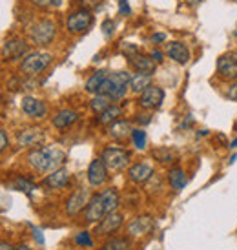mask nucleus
Wrapping results in <instances>:
<instances>
[{"instance_id":"1","label":"nucleus","mask_w":237,"mask_h":250,"mask_svg":"<svg viewBox=\"0 0 237 250\" xmlns=\"http://www.w3.org/2000/svg\"><path fill=\"white\" fill-rule=\"evenodd\" d=\"M29 165L35 168L37 172H55L62 168L66 163V153L59 148H39L29 153Z\"/></svg>"},{"instance_id":"2","label":"nucleus","mask_w":237,"mask_h":250,"mask_svg":"<svg viewBox=\"0 0 237 250\" xmlns=\"http://www.w3.org/2000/svg\"><path fill=\"white\" fill-rule=\"evenodd\" d=\"M132 83V77L126 71H113L108 73V77L104 79L102 86L99 88V93L108 95L112 99H122L126 95V90Z\"/></svg>"},{"instance_id":"3","label":"nucleus","mask_w":237,"mask_h":250,"mask_svg":"<svg viewBox=\"0 0 237 250\" xmlns=\"http://www.w3.org/2000/svg\"><path fill=\"white\" fill-rule=\"evenodd\" d=\"M49 64H51V55H49V53H44V51H37V53H29V55L24 59V62H22V66H20V71L28 77H35L46 70Z\"/></svg>"},{"instance_id":"4","label":"nucleus","mask_w":237,"mask_h":250,"mask_svg":"<svg viewBox=\"0 0 237 250\" xmlns=\"http://www.w3.org/2000/svg\"><path fill=\"white\" fill-rule=\"evenodd\" d=\"M55 22L51 21H40L37 22L31 28V41L39 44V46H48L49 42L55 39Z\"/></svg>"},{"instance_id":"5","label":"nucleus","mask_w":237,"mask_h":250,"mask_svg":"<svg viewBox=\"0 0 237 250\" xmlns=\"http://www.w3.org/2000/svg\"><path fill=\"white\" fill-rule=\"evenodd\" d=\"M102 161L106 163L108 170H120L128 165V153L120 148H106L102 152Z\"/></svg>"},{"instance_id":"6","label":"nucleus","mask_w":237,"mask_h":250,"mask_svg":"<svg viewBox=\"0 0 237 250\" xmlns=\"http://www.w3.org/2000/svg\"><path fill=\"white\" fill-rule=\"evenodd\" d=\"M106 179H108V167L102 161V157L91 161L90 167H88V181H90L91 187H102Z\"/></svg>"},{"instance_id":"7","label":"nucleus","mask_w":237,"mask_h":250,"mask_svg":"<svg viewBox=\"0 0 237 250\" xmlns=\"http://www.w3.org/2000/svg\"><path fill=\"white\" fill-rule=\"evenodd\" d=\"M93 22V17L88 9H80V11H75L73 15H70L68 19V29L71 33H80V31H86V29L91 26Z\"/></svg>"},{"instance_id":"8","label":"nucleus","mask_w":237,"mask_h":250,"mask_svg":"<svg viewBox=\"0 0 237 250\" xmlns=\"http://www.w3.org/2000/svg\"><path fill=\"white\" fill-rule=\"evenodd\" d=\"M88 203H90V192H88L86 188H79V190H75V192L71 194V197L68 199V203H66V212L70 215H75L82 208H86Z\"/></svg>"},{"instance_id":"9","label":"nucleus","mask_w":237,"mask_h":250,"mask_svg":"<svg viewBox=\"0 0 237 250\" xmlns=\"http://www.w3.org/2000/svg\"><path fill=\"white\" fill-rule=\"evenodd\" d=\"M29 51L28 44L24 41H19V39H13V41H7L4 46H2V59L4 61H17L24 57Z\"/></svg>"},{"instance_id":"10","label":"nucleus","mask_w":237,"mask_h":250,"mask_svg":"<svg viewBox=\"0 0 237 250\" xmlns=\"http://www.w3.org/2000/svg\"><path fill=\"white\" fill-rule=\"evenodd\" d=\"M162 101H164V91L159 86H150L140 93V106L148 108V110L159 108L162 104Z\"/></svg>"},{"instance_id":"11","label":"nucleus","mask_w":237,"mask_h":250,"mask_svg":"<svg viewBox=\"0 0 237 250\" xmlns=\"http://www.w3.org/2000/svg\"><path fill=\"white\" fill-rule=\"evenodd\" d=\"M217 73L223 77V79H228V81L237 79V57H236V53L219 57V61H217Z\"/></svg>"},{"instance_id":"12","label":"nucleus","mask_w":237,"mask_h":250,"mask_svg":"<svg viewBox=\"0 0 237 250\" xmlns=\"http://www.w3.org/2000/svg\"><path fill=\"white\" fill-rule=\"evenodd\" d=\"M104 215H108V208H106V205H104V201H102L100 194L95 195V197H91L90 203H88V207H86V221L97 223V221H100Z\"/></svg>"},{"instance_id":"13","label":"nucleus","mask_w":237,"mask_h":250,"mask_svg":"<svg viewBox=\"0 0 237 250\" xmlns=\"http://www.w3.org/2000/svg\"><path fill=\"white\" fill-rule=\"evenodd\" d=\"M154 229H155L154 217H150V215H140V217H135V219L130 223L128 232H130L132 236H135V237H140V236H146V234H150Z\"/></svg>"},{"instance_id":"14","label":"nucleus","mask_w":237,"mask_h":250,"mask_svg":"<svg viewBox=\"0 0 237 250\" xmlns=\"http://www.w3.org/2000/svg\"><path fill=\"white\" fill-rule=\"evenodd\" d=\"M44 141V133H42L40 128H26L22 130L19 135H17V143L22 148H31V146L40 145Z\"/></svg>"},{"instance_id":"15","label":"nucleus","mask_w":237,"mask_h":250,"mask_svg":"<svg viewBox=\"0 0 237 250\" xmlns=\"http://www.w3.org/2000/svg\"><path fill=\"white\" fill-rule=\"evenodd\" d=\"M20 106H22V111H24L26 115H29V117H33V119L44 117V115H46V111H48L46 104L35 97H24L22 99Z\"/></svg>"},{"instance_id":"16","label":"nucleus","mask_w":237,"mask_h":250,"mask_svg":"<svg viewBox=\"0 0 237 250\" xmlns=\"http://www.w3.org/2000/svg\"><path fill=\"white\" fill-rule=\"evenodd\" d=\"M128 59H130V64L139 73H154L155 66H157V62H155L152 57L140 55V53H132V55H128Z\"/></svg>"},{"instance_id":"17","label":"nucleus","mask_w":237,"mask_h":250,"mask_svg":"<svg viewBox=\"0 0 237 250\" xmlns=\"http://www.w3.org/2000/svg\"><path fill=\"white\" fill-rule=\"evenodd\" d=\"M122 225V214L118 212H110L108 215H104L97 227V234H112Z\"/></svg>"},{"instance_id":"18","label":"nucleus","mask_w":237,"mask_h":250,"mask_svg":"<svg viewBox=\"0 0 237 250\" xmlns=\"http://www.w3.org/2000/svg\"><path fill=\"white\" fill-rule=\"evenodd\" d=\"M128 175H130V179H132L133 183L140 185V183H146V181L154 175V168L150 167V165H146V163H137V165H133V167L130 168Z\"/></svg>"},{"instance_id":"19","label":"nucleus","mask_w":237,"mask_h":250,"mask_svg":"<svg viewBox=\"0 0 237 250\" xmlns=\"http://www.w3.org/2000/svg\"><path fill=\"white\" fill-rule=\"evenodd\" d=\"M166 51L168 55H170V59H174L175 62L186 64L190 61V51L182 42H170L166 46Z\"/></svg>"},{"instance_id":"20","label":"nucleus","mask_w":237,"mask_h":250,"mask_svg":"<svg viewBox=\"0 0 237 250\" xmlns=\"http://www.w3.org/2000/svg\"><path fill=\"white\" fill-rule=\"evenodd\" d=\"M68 181H70V172L66 170V168H59V170H55V172H51V174L46 177V187L53 188V190H57V188H64L66 185H68Z\"/></svg>"},{"instance_id":"21","label":"nucleus","mask_w":237,"mask_h":250,"mask_svg":"<svg viewBox=\"0 0 237 250\" xmlns=\"http://www.w3.org/2000/svg\"><path fill=\"white\" fill-rule=\"evenodd\" d=\"M79 119V113L75 110H60L57 113L55 117H53V126L59 128V130H64V128H70L75 121Z\"/></svg>"},{"instance_id":"22","label":"nucleus","mask_w":237,"mask_h":250,"mask_svg":"<svg viewBox=\"0 0 237 250\" xmlns=\"http://www.w3.org/2000/svg\"><path fill=\"white\" fill-rule=\"evenodd\" d=\"M132 133H133L132 125H130L128 121H115V123L110 126V135H112V139L122 141V139H126L128 135H132Z\"/></svg>"},{"instance_id":"23","label":"nucleus","mask_w":237,"mask_h":250,"mask_svg":"<svg viewBox=\"0 0 237 250\" xmlns=\"http://www.w3.org/2000/svg\"><path fill=\"white\" fill-rule=\"evenodd\" d=\"M168 181H170L174 190H182L188 183V177H186V174L182 172L181 168H172L170 174H168Z\"/></svg>"},{"instance_id":"24","label":"nucleus","mask_w":237,"mask_h":250,"mask_svg":"<svg viewBox=\"0 0 237 250\" xmlns=\"http://www.w3.org/2000/svg\"><path fill=\"white\" fill-rule=\"evenodd\" d=\"M120 113H122V110H120L118 106L112 104V106H108V108H106L102 113H99L97 121L100 123V125H113L115 121H118Z\"/></svg>"},{"instance_id":"25","label":"nucleus","mask_w":237,"mask_h":250,"mask_svg":"<svg viewBox=\"0 0 237 250\" xmlns=\"http://www.w3.org/2000/svg\"><path fill=\"white\" fill-rule=\"evenodd\" d=\"M106 77H108V71H104V70L95 71V73L86 81V91H90V93H99V88L102 86Z\"/></svg>"},{"instance_id":"26","label":"nucleus","mask_w":237,"mask_h":250,"mask_svg":"<svg viewBox=\"0 0 237 250\" xmlns=\"http://www.w3.org/2000/svg\"><path fill=\"white\" fill-rule=\"evenodd\" d=\"M133 91L137 93H142V91L152 86V77L150 73H137L135 77H132V83H130Z\"/></svg>"},{"instance_id":"27","label":"nucleus","mask_w":237,"mask_h":250,"mask_svg":"<svg viewBox=\"0 0 237 250\" xmlns=\"http://www.w3.org/2000/svg\"><path fill=\"white\" fill-rule=\"evenodd\" d=\"M112 97H108V95H102V93H95V97L91 99V110L95 111V113H102V111L108 108V106H112Z\"/></svg>"},{"instance_id":"28","label":"nucleus","mask_w":237,"mask_h":250,"mask_svg":"<svg viewBox=\"0 0 237 250\" xmlns=\"http://www.w3.org/2000/svg\"><path fill=\"white\" fill-rule=\"evenodd\" d=\"M100 197H102V201H104L106 208H108V214L110 212H115V208L118 207V194L110 188V190H104V192H100Z\"/></svg>"},{"instance_id":"29","label":"nucleus","mask_w":237,"mask_h":250,"mask_svg":"<svg viewBox=\"0 0 237 250\" xmlns=\"http://www.w3.org/2000/svg\"><path fill=\"white\" fill-rule=\"evenodd\" d=\"M100 250H130V241L124 237H113L110 241H106Z\"/></svg>"},{"instance_id":"30","label":"nucleus","mask_w":237,"mask_h":250,"mask_svg":"<svg viewBox=\"0 0 237 250\" xmlns=\"http://www.w3.org/2000/svg\"><path fill=\"white\" fill-rule=\"evenodd\" d=\"M13 185H15V188H17V190H20V192H24V194H28L29 197H31V195H33V192L37 190L35 185H33L31 181L24 179V177H17Z\"/></svg>"},{"instance_id":"31","label":"nucleus","mask_w":237,"mask_h":250,"mask_svg":"<svg viewBox=\"0 0 237 250\" xmlns=\"http://www.w3.org/2000/svg\"><path fill=\"white\" fill-rule=\"evenodd\" d=\"M132 137H133V145H135L137 150H144L146 148V132L144 130H133Z\"/></svg>"},{"instance_id":"32","label":"nucleus","mask_w":237,"mask_h":250,"mask_svg":"<svg viewBox=\"0 0 237 250\" xmlns=\"http://www.w3.org/2000/svg\"><path fill=\"white\" fill-rule=\"evenodd\" d=\"M154 155L160 161V163H172V159H174L172 152H170V150H166V148H159V150H155Z\"/></svg>"},{"instance_id":"33","label":"nucleus","mask_w":237,"mask_h":250,"mask_svg":"<svg viewBox=\"0 0 237 250\" xmlns=\"http://www.w3.org/2000/svg\"><path fill=\"white\" fill-rule=\"evenodd\" d=\"M75 243L77 245H82V247H88V249H91L93 247V241H91V237L88 232H79L77 237H75Z\"/></svg>"},{"instance_id":"34","label":"nucleus","mask_w":237,"mask_h":250,"mask_svg":"<svg viewBox=\"0 0 237 250\" xmlns=\"http://www.w3.org/2000/svg\"><path fill=\"white\" fill-rule=\"evenodd\" d=\"M113 28H115V24H113L112 21H106L104 24H102V33H104V37H112Z\"/></svg>"},{"instance_id":"35","label":"nucleus","mask_w":237,"mask_h":250,"mask_svg":"<svg viewBox=\"0 0 237 250\" xmlns=\"http://www.w3.org/2000/svg\"><path fill=\"white\" fill-rule=\"evenodd\" d=\"M55 4H60V0H31V4H35L39 7H46V6H53Z\"/></svg>"},{"instance_id":"36","label":"nucleus","mask_w":237,"mask_h":250,"mask_svg":"<svg viewBox=\"0 0 237 250\" xmlns=\"http://www.w3.org/2000/svg\"><path fill=\"white\" fill-rule=\"evenodd\" d=\"M118 13L130 15V4H128V0H118Z\"/></svg>"},{"instance_id":"37","label":"nucleus","mask_w":237,"mask_h":250,"mask_svg":"<svg viewBox=\"0 0 237 250\" xmlns=\"http://www.w3.org/2000/svg\"><path fill=\"white\" fill-rule=\"evenodd\" d=\"M228 99H232V101H237V83H234L228 88Z\"/></svg>"},{"instance_id":"38","label":"nucleus","mask_w":237,"mask_h":250,"mask_svg":"<svg viewBox=\"0 0 237 250\" xmlns=\"http://www.w3.org/2000/svg\"><path fill=\"white\" fill-rule=\"evenodd\" d=\"M7 148V133L2 130L0 132V150H6Z\"/></svg>"},{"instance_id":"39","label":"nucleus","mask_w":237,"mask_h":250,"mask_svg":"<svg viewBox=\"0 0 237 250\" xmlns=\"http://www.w3.org/2000/svg\"><path fill=\"white\" fill-rule=\"evenodd\" d=\"M33 234H35L37 241H39L40 245H44V236H42V230H39V229H35V227H33Z\"/></svg>"},{"instance_id":"40","label":"nucleus","mask_w":237,"mask_h":250,"mask_svg":"<svg viewBox=\"0 0 237 250\" xmlns=\"http://www.w3.org/2000/svg\"><path fill=\"white\" fill-rule=\"evenodd\" d=\"M152 59H154L155 62H160V61H162V53H160L159 49H154V51H152Z\"/></svg>"},{"instance_id":"41","label":"nucleus","mask_w":237,"mask_h":250,"mask_svg":"<svg viewBox=\"0 0 237 250\" xmlns=\"http://www.w3.org/2000/svg\"><path fill=\"white\" fill-rule=\"evenodd\" d=\"M166 41V35L164 33H155L154 37H152V42H164Z\"/></svg>"},{"instance_id":"42","label":"nucleus","mask_w":237,"mask_h":250,"mask_svg":"<svg viewBox=\"0 0 237 250\" xmlns=\"http://www.w3.org/2000/svg\"><path fill=\"white\" fill-rule=\"evenodd\" d=\"M0 250H11V247H9V245H7L6 241H4V243L0 245Z\"/></svg>"},{"instance_id":"43","label":"nucleus","mask_w":237,"mask_h":250,"mask_svg":"<svg viewBox=\"0 0 237 250\" xmlns=\"http://www.w3.org/2000/svg\"><path fill=\"white\" fill-rule=\"evenodd\" d=\"M186 2H188L190 6H196V4H199V2H201V0H186Z\"/></svg>"},{"instance_id":"44","label":"nucleus","mask_w":237,"mask_h":250,"mask_svg":"<svg viewBox=\"0 0 237 250\" xmlns=\"http://www.w3.org/2000/svg\"><path fill=\"white\" fill-rule=\"evenodd\" d=\"M13 250H31L29 247H24V245H20V247H17V249H13Z\"/></svg>"},{"instance_id":"45","label":"nucleus","mask_w":237,"mask_h":250,"mask_svg":"<svg viewBox=\"0 0 237 250\" xmlns=\"http://www.w3.org/2000/svg\"><path fill=\"white\" fill-rule=\"evenodd\" d=\"M230 148H237V139L234 141V143H232V145H230Z\"/></svg>"},{"instance_id":"46","label":"nucleus","mask_w":237,"mask_h":250,"mask_svg":"<svg viewBox=\"0 0 237 250\" xmlns=\"http://www.w3.org/2000/svg\"><path fill=\"white\" fill-rule=\"evenodd\" d=\"M236 57H237V53H236Z\"/></svg>"}]
</instances>
